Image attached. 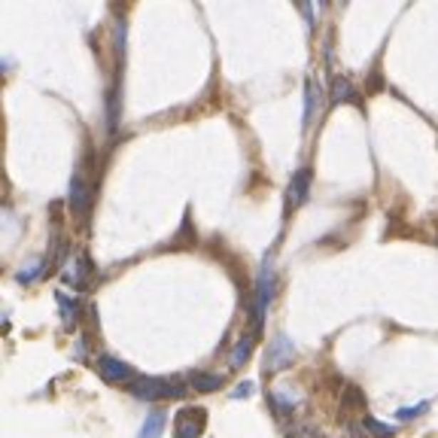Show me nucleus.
<instances>
[{"label":"nucleus","mask_w":438,"mask_h":438,"mask_svg":"<svg viewBox=\"0 0 438 438\" xmlns=\"http://www.w3.org/2000/svg\"><path fill=\"white\" fill-rule=\"evenodd\" d=\"M311 167H301V171H296V177L289 179V189H286V207H301L311 195Z\"/></svg>","instance_id":"7"},{"label":"nucleus","mask_w":438,"mask_h":438,"mask_svg":"<svg viewBox=\"0 0 438 438\" xmlns=\"http://www.w3.org/2000/svg\"><path fill=\"white\" fill-rule=\"evenodd\" d=\"M64 283H71V286H76V289H85V283H88V259L80 253V256H73L71 262L64 265Z\"/></svg>","instance_id":"8"},{"label":"nucleus","mask_w":438,"mask_h":438,"mask_svg":"<svg viewBox=\"0 0 438 438\" xmlns=\"http://www.w3.org/2000/svg\"><path fill=\"white\" fill-rule=\"evenodd\" d=\"M192 390L195 392H217V390H222V384H226V377L222 375H210V372H198V375H192Z\"/></svg>","instance_id":"13"},{"label":"nucleus","mask_w":438,"mask_h":438,"mask_svg":"<svg viewBox=\"0 0 438 438\" xmlns=\"http://www.w3.org/2000/svg\"><path fill=\"white\" fill-rule=\"evenodd\" d=\"M253 380H244V384H238V387H234V392H229V396L234 399V402H238V399H246V396H250V392H253Z\"/></svg>","instance_id":"19"},{"label":"nucleus","mask_w":438,"mask_h":438,"mask_svg":"<svg viewBox=\"0 0 438 438\" xmlns=\"http://www.w3.org/2000/svg\"><path fill=\"white\" fill-rule=\"evenodd\" d=\"M204 408H183L174 420V438H198L204 429Z\"/></svg>","instance_id":"5"},{"label":"nucleus","mask_w":438,"mask_h":438,"mask_svg":"<svg viewBox=\"0 0 438 438\" xmlns=\"http://www.w3.org/2000/svg\"><path fill=\"white\" fill-rule=\"evenodd\" d=\"M95 365H98V375L104 380H110V384H131L134 380V368L128 363H122V359L110 356V353H100L95 359Z\"/></svg>","instance_id":"4"},{"label":"nucleus","mask_w":438,"mask_h":438,"mask_svg":"<svg viewBox=\"0 0 438 438\" xmlns=\"http://www.w3.org/2000/svg\"><path fill=\"white\" fill-rule=\"evenodd\" d=\"M253 344H256V335L253 332H244L241 338H238V344H234V350H231V359H229L231 368H241L246 359L253 356Z\"/></svg>","instance_id":"12"},{"label":"nucleus","mask_w":438,"mask_h":438,"mask_svg":"<svg viewBox=\"0 0 438 438\" xmlns=\"http://www.w3.org/2000/svg\"><path fill=\"white\" fill-rule=\"evenodd\" d=\"M43 268H46V262H33L31 268L25 265L21 268V274H19V283H33L37 277H43Z\"/></svg>","instance_id":"17"},{"label":"nucleus","mask_w":438,"mask_h":438,"mask_svg":"<svg viewBox=\"0 0 438 438\" xmlns=\"http://www.w3.org/2000/svg\"><path fill=\"white\" fill-rule=\"evenodd\" d=\"M344 100H353V85H350L347 76H335V83H332V107L344 104Z\"/></svg>","instance_id":"15"},{"label":"nucleus","mask_w":438,"mask_h":438,"mask_svg":"<svg viewBox=\"0 0 438 438\" xmlns=\"http://www.w3.org/2000/svg\"><path fill=\"white\" fill-rule=\"evenodd\" d=\"M320 100H323V88H320V83L313 80V76H308V83H305V116H301V122H305V128H311L313 116H317Z\"/></svg>","instance_id":"9"},{"label":"nucleus","mask_w":438,"mask_h":438,"mask_svg":"<svg viewBox=\"0 0 438 438\" xmlns=\"http://www.w3.org/2000/svg\"><path fill=\"white\" fill-rule=\"evenodd\" d=\"M296 363V344L289 341L286 332H277L271 347H268V359H265V372L268 375H277V372H286V368Z\"/></svg>","instance_id":"3"},{"label":"nucleus","mask_w":438,"mask_h":438,"mask_svg":"<svg viewBox=\"0 0 438 438\" xmlns=\"http://www.w3.org/2000/svg\"><path fill=\"white\" fill-rule=\"evenodd\" d=\"M344 399H347V405H350V408H363V405H365L363 390H356V387L347 390V392H344Z\"/></svg>","instance_id":"18"},{"label":"nucleus","mask_w":438,"mask_h":438,"mask_svg":"<svg viewBox=\"0 0 438 438\" xmlns=\"http://www.w3.org/2000/svg\"><path fill=\"white\" fill-rule=\"evenodd\" d=\"M55 301H58L61 308V320H64V329H73L76 323H80V298H71L67 292H55Z\"/></svg>","instance_id":"10"},{"label":"nucleus","mask_w":438,"mask_h":438,"mask_svg":"<svg viewBox=\"0 0 438 438\" xmlns=\"http://www.w3.org/2000/svg\"><path fill=\"white\" fill-rule=\"evenodd\" d=\"M128 392L134 399H143V402H159V399H179L186 396V390L179 380L171 377H134L128 384Z\"/></svg>","instance_id":"1"},{"label":"nucleus","mask_w":438,"mask_h":438,"mask_svg":"<svg viewBox=\"0 0 438 438\" xmlns=\"http://www.w3.org/2000/svg\"><path fill=\"white\" fill-rule=\"evenodd\" d=\"M271 298H274V262H271V256H265V262L259 268V277H256V320H253V335L262 332L265 313H268Z\"/></svg>","instance_id":"2"},{"label":"nucleus","mask_w":438,"mask_h":438,"mask_svg":"<svg viewBox=\"0 0 438 438\" xmlns=\"http://www.w3.org/2000/svg\"><path fill=\"white\" fill-rule=\"evenodd\" d=\"M426 411H429V399H426V402H417V405H411V408H399L396 417H399L402 423H408V420H417L420 414H426Z\"/></svg>","instance_id":"16"},{"label":"nucleus","mask_w":438,"mask_h":438,"mask_svg":"<svg viewBox=\"0 0 438 438\" xmlns=\"http://www.w3.org/2000/svg\"><path fill=\"white\" fill-rule=\"evenodd\" d=\"M92 195H95V189L85 183V171L76 167L73 183H71V210L76 213V217H85L88 213V207H92Z\"/></svg>","instance_id":"6"},{"label":"nucleus","mask_w":438,"mask_h":438,"mask_svg":"<svg viewBox=\"0 0 438 438\" xmlns=\"http://www.w3.org/2000/svg\"><path fill=\"white\" fill-rule=\"evenodd\" d=\"M363 426H365V432L372 438H396V426L380 423L377 417H372V414H365V417H363Z\"/></svg>","instance_id":"14"},{"label":"nucleus","mask_w":438,"mask_h":438,"mask_svg":"<svg viewBox=\"0 0 438 438\" xmlns=\"http://www.w3.org/2000/svg\"><path fill=\"white\" fill-rule=\"evenodd\" d=\"M165 423H167V414H165L162 408H152V411H150V417L143 420L137 438H159L162 429H165Z\"/></svg>","instance_id":"11"}]
</instances>
